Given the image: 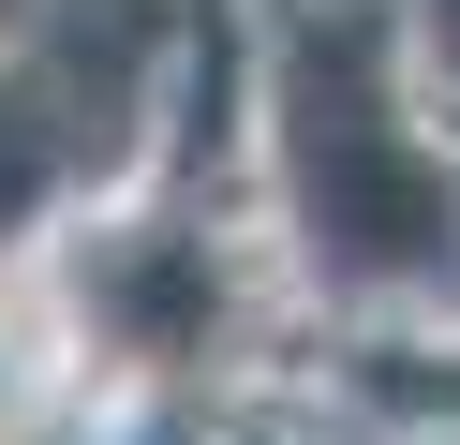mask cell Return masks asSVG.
<instances>
[{
  "instance_id": "obj_1",
  "label": "cell",
  "mask_w": 460,
  "mask_h": 445,
  "mask_svg": "<svg viewBox=\"0 0 460 445\" xmlns=\"http://www.w3.org/2000/svg\"><path fill=\"white\" fill-rule=\"evenodd\" d=\"M297 208L312 253L357 267V282H401V267H446L460 193L386 104V45L371 30H312L297 45Z\"/></svg>"
},
{
  "instance_id": "obj_2",
  "label": "cell",
  "mask_w": 460,
  "mask_h": 445,
  "mask_svg": "<svg viewBox=\"0 0 460 445\" xmlns=\"http://www.w3.org/2000/svg\"><path fill=\"white\" fill-rule=\"evenodd\" d=\"M45 164H60V119H31V89H0V223L45 193Z\"/></svg>"
}]
</instances>
